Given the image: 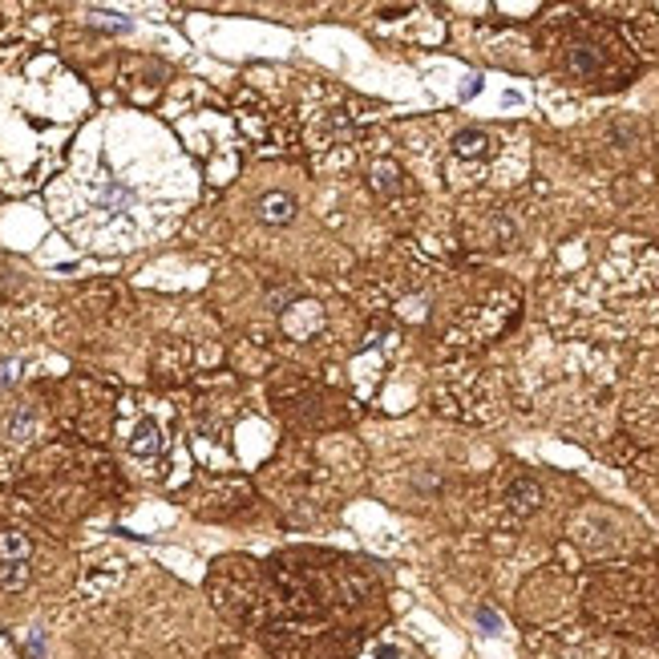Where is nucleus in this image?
<instances>
[{
    "label": "nucleus",
    "mask_w": 659,
    "mask_h": 659,
    "mask_svg": "<svg viewBox=\"0 0 659 659\" xmlns=\"http://www.w3.org/2000/svg\"><path fill=\"white\" fill-rule=\"evenodd\" d=\"M489 154H494V138H489L486 130H465V134H457V138H453V158H457V163L481 166Z\"/></svg>",
    "instance_id": "obj_1"
},
{
    "label": "nucleus",
    "mask_w": 659,
    "mask_h": 659,
    "mask_svg": "<svg viewBox=\"0 0 659 659\" xmlns=\"http://www.w3.org/2000/svg\"><path fill=\"white\" fill-rule=\"evenodd\" d=\"M255 215H259L263 223H271V227H284V223L295 219V198L271 190V195H263L259 203H255Z\"/></svg>",
    "instance_id": "obj_2"
},
{
    "label": "nucleus",
    "mask_w": 659,
    "mask_h": 659,
    "mask_svg": "<svg viewBox=\"0 0 659 659\" xmlns=\"http://www.w3.org/2000/svg\"><path fill=\"white\" fill-rule=\"evenodd\" d=\"M130 453H138V457H158V453H163V437H158V425L154 421H142L138 429H134Z\"/></svg>",
    "instance_id": "obj_3"
},
{
    "label": "nucleus",
    "mask_w": 659,
    "mask_h": 659,
    "mask_svg": "<svg viewBox=\"0 0 659 659\" xmlns=\"http://www.w3.org/2000/svg\"><path fill=\"white\" fill-rule=\"evenodd\" d=\"M29 538L17 534V530H4L0 534V567H9V562H29Z\"/></svg>",
    "instance_id": "obj_4"
},
{
    "label": "nucleus",
    "mask_w": 659,
    "mask_h": 659,
    "mask_svg": "<svg viewBox=\"0 0 659 659\" xmlns=\"http://www.w3.org/2000/svg\"><path fill=\"white\" fill-rule=\"evenodd\" d=\"M373 190H376V195H397V190H400L397 163H389V158H384V163L373 166Z\"/></svg>",
    "instance_id": "obj_5"
},
{
    "label": "nucleus",
    "mask_w": 659,
    "mask_h": 659,
    "mask_svg": "<svg viewBox=\"0 0 659 659\" xmlns=\"http://www.w3.org/2000/svg\"><path fill=\"white\" fill-rule=\"evenodd\" d=\"M130 203H134V190L130 187H122V182H114V179L101 187V211L118 215V211H126Z\"/></svg>",
    "instance_id": "obj_6"
},
{
    "label": "nucleus",
    "mask_w": 659,
    "mask_h": 659,
    "mask_svg": "<svg viewBox=\"0 0 659 659\" xmlns=\"http://www.w3.org/2000/svg\"><path fill=\"white\" fill-rule=\"evenodd\" d=\"M93 25H101V29H114V33H126L130 29V21H122V17H114V13H93Z\"/></svg>",
    "instance_id": "obj_7"
},
{
    "label": "nucleus",
    "mask_w": 659,
    "mask_h": 659,
    "mask_svg": "<svg viewBox=\"0 0 659 659\" xmlns=\"http://www.w3.org/2000/svg\"><path fill=\"white\" fill-rule=\"evenodd\" d=\"M17 368H21L17 360H4V365H0V384H13V381H17Z\"/></svg>",
    "instance_id": "obj_8"
}]
</instances>
